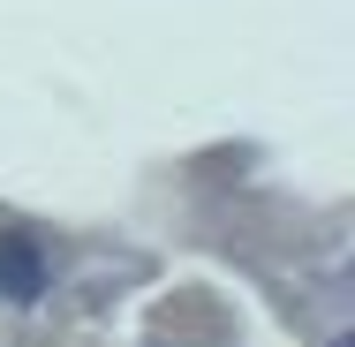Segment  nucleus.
<instances>
[{
	"instance_id": "1",
	"label": "nucleus",
	"mask_w": 355,
	"mask_h": 347,
	"mask_svg": "<svg viewBox=\"0 0 355 347\" xmlns=\"http://www.w3.org/2000/svg\"><path fill=\"white\" fill-rule=\"evenodd\" d=\"M0 294L8 302H38L46 294V249L31 234H0Z\"/></svg>"
}]
</instances>
